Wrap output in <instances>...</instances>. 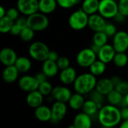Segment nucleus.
<instances>
[{
	"instance_id": "f257e3e1",
	"label": "nucleus",
	"mask_w": 128,
	"mask_h": 128,
	"mask_svg": "<svg viewBox=\"0 0 128 128\" xmlns=\"http://www.w3.org/2000/svg\"><path fill=\"white\" fill-rule=\"evenodd\" d=\"M98 120L103 127H116L122 121L120 110L117 106L110 104L104 105L98 112Z\"/></svg>"
},
{
	"instance_id": "f03ea898",
	"label": "nucleus",
	"mask_w": 128,
	"mask_h": 128,
	"mask_svg": "<svg viewBox=\"0 0 128 128\" xmlns=\"http://www.w3.org/2000/svg\"><path fill=\"white\" fill-rule=\"evenodd\" d=\"M92 73H84L77 76L74 82V89L75 92L83 95L89 94L95 89L98 80Z\"/></svg>"
},
{
	"instance_id": "7ed1b4c3",
	"label": "nucleus",
	"mask_w": 128,
	"mask_h": 128,
	"mask_svg": "<svg viewBox=\"0 0 128 128\" xmlns=\"http://www.w3.org/2000/svg\"><path fill=\"white\" fill-rule=\"evenodd\" d=\"M89 15L86 14L82 8L73 12L68 19L69 26L76 31H80L88 26Z\"/></svg>"
},
{
	"instance_id": "20e7f679",
	"label": "nucleus",
	"mask_w": 128,
	"mask_h": 128,
	"mask_svg": "<svg viewBox=\"0 0 128 128\" xmlns=\"http://www.w3.org/2000/svg\"><path fill=\"white\" fill-rule=\"evenodd\" d=\"M50 49L48 46L41 41L32 43L28 48V54L32 58L38 62H44L48 58Z\"/></svg>"
},
{
	"instance_id": "39448f33",
	"label": "nucleus",
	"mask_w": 128,
	"mask_h": 128,
	"mask_svg": "<svg viewBox=\"0 0 128 128\" xmlns=\"http://www.w3.org/2000/svg\"><path fill=\"white\" fill-rule=\"evenodd\" d=\"M28 26L34 32H41L49 26V19L46 14L41 12H36L27 17Z\"/></svg>"
},
{
	"instance_id": "423d86ee",
	"label": "nucleus",
	"mask_w": 128,
	"mask_h": 128,
	"mask_svg": "<svg viewBox=\"0 0 128 128\" xmlns=\"http://www.w3.org/2000/svg\"><path fill=\"white\" fill-rule=\"evenodd\" d=\"M118 12V3L115 0H100L98 14L105 19H112Z\"/></svg>"
},
{
	"instance_id": "0eeeda50",
	"label": "nucleus",
	"mask_w": 128,
	"mask_h": 128,
	"mask_svg": "<svg viewBox=\"0 0 128 128\" xmlns=\"http://www.w3.org/2000/svg\"><path fill=\"white\" fill-rule=\"evenodd\" d=\"M97 53L91 48L81 50L76 55V61L79 66L82 68H89L91 64L97 59Z\"/></svg>"
},
{
	"instance_id": "6e6552de",
	"label": "nucleus",
	"mask_w": 128,
	"mask_h": 128,
	"mask_svg": "<svg viewBox=\"0 0 128 128\" xmlns=\"http://www.w3.org/2000/svg\"><path fill=\"white\" fill-rule=\"evenodd\" d=\"M16 8L20 14L28 16L39 11V0H17Z\"/></svg>"
},
{
	"instance_id": "1a4fd4ad",
	"label": "nucleus",
	"mask_w": 128,
	"mask_h": 128,
	"mask_svg": "<svg viewBox=\"0 0 128 128\" xmlns=\"http://www.w3.org/2000/svg\"><path fill=\"white\" fill-rule=\"evenodd\" d=\"M52 118L50 122L52 123H58L61 122L66 116L68 111V106L66 103L61 101H55L52 107Z\"/></svg>"
},
{
	"instance_id": "9d476101",
	"label": "nucleus",
	"mask_w": 128,
	"mask_h": 128,
	"mask_svg": "<svg viewBox=\"0 0 128 128\" xmlns=\"http://www.w3.org/2000/svg\"><path fill=\"white\" fill-rule=\"evenodd\" d=\"M18 85L20 88L23 92H30L38 90L40 83L34 76L24 75L19 80Z\"/></svg>"
},
{
	"instance_id": "9b49d317",
	"label": "nucleus",
	"mask_w": 128,
	"mask_h": 128,
	"mask_svg": "<svg viewBox=\"0 0 128 128\" xmlns=\"http://www.w3.org/2000/svg\"><path fill=\"white\" fill-rule=\"evenodd\" d=\"M112 46L116 52H126L128 49V33L125 31H118L113 36Z\"/></svg>"
},
{
	"instance_id": "f8f14e48",
	"label": "nucleus",
	"mask_w": 128,
	"mask_h": 128,
	"mask_svg": "<svg viewBox=\"0 0 128 128\" xmlns=\"http://www.w3.org/2000/svg\"><path fill=\"white\" fill-rule=\"evenodd\" d=\"M105 18L100 14H94L89 16L88 26L94 32H104L106 26Z\"/></svg>"
},
{
	"instance_id": "ddd939ff",
	"label": "nucleus",
	"mask_w": 128,
	"mask_h": 128,
	"mask_svg": "<svg viewBox=\"0 0 128 128\" xmlns=\"http://www.w3.org/2000/svg\"><path fill=\"white\" fill-rule=\"evenodd\" d=\"M50 95L56 101L68 103L72 95V93L68 87L58 86L53 88Z\"/></svg>"
},
{
	"instance_id": "4468645a",
	"label": "nucleus",
	"mask_w": 128,
	"mask_h": 128,
	"mask_svg": "<svg viewBox=\"0 0 128 128\" xmlns=\"http://www.w3.org/2000/svg\"><path fill=\"white\" fill-rule=\"evenodd\" d=\"M116 53V51L114 46H112V44L111 45V44H106L104 46L100 47L98 53V58L103 62L106 64H109L113 61Z\"/></svg>"
},
{
	"instance_id": "2eb2a0df",
	"label": "nucleus",
	"mask_w": 128,
	"mask_h": 128,
	"mask_svg": "<svg viewBox=\"0 0 128 128\" xmlns=\"http://www.w3.org/2000/svg\"><path fill=\"white\" fill-rule=\"evenodd\" d=\"M18 58L16 52L10 47H4L0 51V61L4 66L13 65Z\"/></svg>"
},
{
	"instance_id": "dca6fc26",
	"label": "nucleus",
	"mask_w": 128,
	"mask_h": 128,
	"mask_svg": "<svg viewBox=\"0 0 128 128\" xmlns=\"http://www.w3.org/2000/svg\"><path fill=\"white\" fill-rule=\"evenodd\" d=\"M77 77L76 70L73 67H68L61 70L59 74V80L65 86L74 84V81Z\"/></svg>"
},
{
	"instance_id": "f3484780",
	"label": "nucleus",
	"mask_w": 128,
	"mask_h": 128,
	"mask_svg": "<svg viewBox=\"0 0 128 128\" xmlns=\"http://www.w3.org/2000/svg\"><path fill=\"white\" fill-rule=\"evenodd\" d=\"M44 95L38 91L34 90L30 92H28L26 96V103L28 106L33 109H36L43 104L44 102Z\"/></svg>"
},
{
	"instance_id": "a211bd4d",
	"label": "nucleus",
	"mask_w": 128,
	"mask_h": 128,
	"mask_svg": "<svg viewBox=\"0 0 128 128\" xmlns=\"http://www.w3.org/2000/svg\"><path fill=\"white\" fill-rule=\"evenodd\" d=\"M115 88V85L113 84L111 78H102L98 80L95 89L100 94L106 96L110 92Z\"/></svg>"
},
{
	"instance_id": "6ab92c4d",
	"label": "nucleus",
	"mask_w": 128,
	"mask_h": 128,
	"mask_svg": "<svg viewBox=\"0 0 128 128\" xmlns=\"http://www.w3.org/2000/svg\"><path fill=\"white\" fill-rule=\"evenodd\" d=\"M92 125V116L82 112L78 113L74 119V126L75 128H89Z\"/></svg>"
},
{
	"instance_id": "aec40b11",
	"label": "nucleus",
	"mask_w": 128,
	"mask_h": 128,
	"mask_svg": "<svg viewBox=\"0 0 128 128\" xmlns=\"http://www.w3.org/2000/svg\"><path fill=\"white\" fill-rule=\"evenodd\" d=\"M19 74L20 72L14 64L5 66L2 72L3 80L7 83H13L17 80Z\"/></svg>"
},
{
	"instance_id": "412c9836",
	"label": "nucleus",
	"mask_w": 128,
	"mask_h": 128,
	"mask_svg": "<svg viewBox=\"0 0 128 128\" xmlns=\"http://www.w3.org/2000/svg\"><path fill=\"white\" fill-rule=\"evenodd\" d=\"M34 116L35 118L42 122H50L52 118V111L51 108L46 105H40L37 107L34 110Z\"/></svg>"
},
{
	"instance_id": "4be33fe9",
	"label": "nucleus",
	"mask_w": 128,
	"mask_h": 128,
	"mask_svg": "<svg viewBox=\"0 0 128 128\" xmlns=\"http://www.w3.org/2000/svg\"><path fill=\"white\" fill-rule=\"evenodd\" d=\"M59 68L56 62L50 59H46L42 64V71L48 76V78L53 77L57 75Z\"/></svg>"
},
{
	"instance_id": "5701e85b",
	"label": "nucleus",
	"mask_w": 128,
	"mask_h": 128,
	"mask_svg": "<svg viewBox=\"0 0 128 128\" xmlns=\"http://www.w3.org/2000/svg\"><path fill=\"white\" fill-rule=\"evenodd\" d=\"M85 101L86 100L84 98V95L76 92L74 94H72L68 104L70 108H71L72 110H82Z\"/></svg>"
},
{
	"instance_id": "b1692460",
	"label": "nucleus",
	"mask_w": 128,
	"mask_h": 128,
	"mask_svg": "<svg viewBox=\"0 0 128 128\" xmlns=\"http://www.w3.org/2000/svg\"><path fill=\"white\" fill-rule=\"evenodd\" d=\"M58 5L56 0H39V11L49 14L52 13Z\"/></svg>"
},
{
	"instance_id": "393cba45",
	"label": "nucleus",
	"mask_w": 128,
	"mask_h": 128,
	"mask_svg": "<svg viewBox=\"0 0 128 128\" xmlns=\"http://www.w3.org/2000/svg\"><path fill=\"white\" fill-rule=\"evenodd\" d=\"M20 73H26L32 68L31 60L26 56H19L14 64Z\"/></svg>"
},
{
	"instance_id": "a878e982",
	"label": "nucleus",
	"mask_w": 128,
	"mask_h": 128,
	"mask_svg": "<svg viewBox=\"0 0 128 128\" xmlns=\"http://www.w3.org/2000/svg\"><path fill=\"white\" fill-rule=\"evenodd\" d=\"M100 0H83L82 9L89 16L98 12Z\"/></svg>"
},
{
	"instance_id": "bb28decb",
	"label": "nucleus",
	"mask_w": 128,
	"mask_h": 128,
	"mask_svg": "<svg viewBox=\"0 0 128 128\" xmlns=\"http://www.w3.org/2000/svg\"><path fill=\"white\" fill-rule=\"evenodd\" d=\"M99 110H100V108H99L98 104L95 101H94L93 100L89 98L88 100L85 101L83 106L82 108V112L88 114L90 116H93L96 113L98 112Z\"/></svg>"
},
{
	"instance_id": "cd10ccee",
	"label": "nucleus",
	"mask_w": 128,
	"mask_h": 128,
	"mask_svg": "<svg viewBox=\"0 0 128 128\" xmlns=\"http://www.w3.org/2000/svg\"><path fill=\"white\" fill-rule=\"evenodd\" d=\"M106 67V63L103 62L100 59H96L89 67L90 73H92L95 76H99L105 72Z\"/></svg>"
},
{
	"instance_id": "c85d7f7f",
	"label": "nucleus",
	"mask_w": 128,
	"mask_h": 128,
	"mask_svg": "<svg viewBox=\"0 0 128 128\" xmlns=\"http://www.w3.org/2000/svg\"><path fill=\"white\" fill-rule=\"evenodd\" d=\"M106 97V100L108 101V103L110 104L119 106V105L121 104L124 95H123L119 92H118L116 88H114Z\"/></svg>"
},
{
	"instance_id": "c756f323",
	"label": "nucleus",
	"mask_w": 128,
	"mask_h": 128,
	"mask_svg": "<svg viewBox=\"0 0 128 128\" xmlns=\"http://www.w3.org/2000/svg\"><path fill=\"white\" fill-rule=\"evenodd\" d=\"M14 20H13L8 16H4L0 18V32L2 34L10 32L11 28L14 24Z\"/></svg>"
},
{
	"instance_id": "7c9ffc66",
	"label": "nucleus",
	"mask_w": 128,
	"mask_h": 128,
	"mask_svg": "<svg viewBox=\"0 0 128 128\" xmlns=\"http://www.w3.org/2000/svg\"><path fill=\"white\" fill-rule=\"evenodd\" d=\"M109 36L104 32H97L92 38V43L98 46H103L108 42Z\"/></svg>"
},
{
	"instance_id": "2f4dec72",
	"label": "nucleus",
	"mask_w": 128,
	"mask_h": 128,
	"mask_svg": "<svg viewBox=\"0 0 128 128\" xmlns=\"http://www.w3.org/2000/svg\"><path fill=\"white\" fill-rule=\"evenodd\" d=\"M112 62L118 68L126 66L128 63V56L126 52H116Z\"/></svg>"
},
{
	"instance_id": "473e14b6",
	"label": "nucleus",
	"mask_w": 128,
	"mask_h": 128,
	"mask_svg": "<svg viewBox=\"0 0 128 128\" xmlns=\"http://www.w3.org/2000/svg\"><path fill=\"white\" fill-rule=\"evenodd\" d=\"M34 32H35L32 28L27 26V27L22 29L19 36L22 40H23L25 42H28V41H31L34 38Z\"/></svg>"
},
{
	"instance_id": "72a5a7b5",
	"label": "nucleus",
	"mask_w": 128,
	"mask_h": 128,
	"mask_svg": "<svg viewBox=\"0 0 128 128\" xmlns=\"http://www.w3.org/2000/svg\"><path fill=\"white\" fill-rule=\"evenodd\" d=\"M53 87L52 86V84L48 81H45L41 83H40L39 87H38V91L44 95V96H49L51 94L52 92Z\"/></svg>"
},
{
	"instance_id": "f704fd0d",
	"label": "nucleus",
	"mask_w": 128,
	"mask_h": 128,
	"mask_svg": "<svg viewBox=\"0 0 128 128\" xmlns=\"http://www.w3.org/2000/svg\"><path fill=\"white\" fill-rule=\"evenodd\" d=\"M104 97H105V95L100 94L96 89H94L92 92H91L89 93V98H90V99H92L94 101H95L98 104V106H99L100 109L104 106L103 104H104Z\"/></svg>"
},
{
	"instance_id": "c9c22d12",
	"label": "nucleus",
	"mask_w": 128,
	"mask_h": 128,
	"mask_svg": "<svg viewBox=\"0 0 128 128\" xmlns=\"http://www.w3.org/2000/svg\"><path fill=\"white\" fill-rule=\"evenodd\" d=\"M58 5L62 8L68 9L75 6L80 0H56Z\"/></svg>"
},
{
	"instance_id": "e433bc0d",
	"label": "nucleus",
	"mask_w": 128,
	"mask_h": 128,
	"mask_svg": "<svg viewBox=\"0 0 128 128\" xmlns=\"http://www.w3.org/2000/svg\"><path fill=\"white\" fill-rule=\"evenodd\" d=\"M56 63L59 70H61L70 67V61L66 56H59L58 59L56 61Z\"/></svg>"
},
{
	"instance_id": "4c0bfd02",
	"label": "nucleus",
	"mask_w": 128,
	"mask_h": 128,
	"mask_svg": "<svg viewBox=\"0 0 128 128\" xmlns=\"http://www.w3.org/2000/svg\"><path fill=\"white\" fill-rule=\"evenodd\" d=\"M118 11L126 17L128 16V0H119L118 2Z\"/></svg>"
},
{
	"instance_id": "58836bf2",
	"label": "nucleus",
	"mask_w": 128,
	"mask_h": 128,
	"mask_svg": "<svg viewBox=\"0 0 128 128\" xmlns=\"http://www.w3.org/2000/svg\"><path fill=\"white\" fill-rule=\"evenodd\" d=\"M115 88L123 95H126L128 93V82L122 80L118 85L115 86Z\"/></svg>"
},
{
	"instance_id": "ea45409f",
	"label": "nucleus",
	"mask_w": 128,
	"mask_h": 128,
	"mask_svg": "<svg viewBox=\"0 0 128 128\" xmlns=\"http://www.w3.org/2000/svg\"><path fill=\"white\" fill-rule=\"evenodd\" d=\"M19 14L20 11L17 8H10L6 10V16H8L14 21L20 17Z\"/></svg>"
},
{
	"instance_id": "a19ab883",
	"label": "nucleus",
	"mask_w": 128,
	"mask_h": 128,
	"mask_svg": "<svg viewBox=\"0 0 128 128\" xmlns=\"http://www.w3.org/2000/svg\"><path fill=\"white\" fill-rule=\"evenodd\" d=\"M109 37H113L116 32H117V29H116V27L115 26L114 24L112 23H110V22H107L106 23V26L105 27V29L104 31Z\"/></svg>"
},
{
	"instance_id": "79ce46f5",
	"label": "nucleus",
	"mask_w": 128,
	"mask_h": 128,
	"mask_svg": "<svg viewBox=\"0 0 128 128\" xmlns=\"http://www.w3.org/2000/svg\"><path fill=\"white\" fill-rule=\"evenodd\" d=\"M15 23H16L22 29L28 26L27 18H24V17H19L17 20H15Z\"/></svg>"
},
{
	"instance_id": "37998d69",
	"label": "nucleus",
	"mask_w": 128,
	"mask_h": 128,
	"mask_svg": "<svg viewBox=\"0 0 128 128\" xmlns=\"http://www.w3.org/2000/svg\"><path fill=\"white\" fill-rule=\"evenodd\" d=\"M34 76L36 77V79L38 80V81L39 82V83H41V82H45V81H46L47 79H48V76H47L42 70H41L40 72L37 73V74L34 75Z\"/></svg>"
},
{
	"instance_id": "c03bdc74",
	"label": "nucleus",
	"mask_w": 128,
	"mask_h": 128,
	"mask_svg": "<svg viewBox=\"0 0 128 128\" xmlns=\"http://www.w3.org/2000/svg\"><path fill=\"white\" fill-rule=\"evenodd\" d=\"M21 31H22V28H21L16 23H15V22H14V24L13 27L11 28L10 33L12 35L17 36V35H20Z\"/></svg>"
},
{
	"instance_id": "a18cd8bd",
	"label": "nucleus",
	"mask_w": 128,
	"mask_h": 128,
	"mask_svg": "<svg viewBox=\"0 0 128 128\" xmlns=\"http://www.w3.org/2000/svg\"><path fill=\"white\" fill-rule=\"evenodd\" d=\"M120 112L122 116V119L123 120H127L128 119V106H124L120 109Z\"/></svg>"
},
{
	"instance_id": "49530a36",
	"label": "nucleus",
	"mask_w": 128,
	"mask_h": 128,
	"mask_svg": "<svg viewBox=\"0 0 128 128\" xmlns=\"http://www.w3.org/2000/svg\"><path fill=\"white\" fill-rule=\"evenodd\" d=\"M58 58H59V56H58V54L56 51H54V50H50V52L48 54V58H47L48 59L56 62L58 59Z\"/></svg>"
},
{
	"instance_id": "de8ad7c7",
	"label": "nucleus",
	"mask_w": 128,
	"mask_h": 128,
	"mask_svg": "<svg viewBox=\"0 0 128 128\" xmlns=\"http://www.w3.org/2000/svg\"><path fill=\"white\" fill-rule=\"evenodd\" d=\"M125 18H126V16H124V15H123L122 13H120L119 11L116 14V15L114 16V20H115V21L116 22H124V20H125Z\"/></svg>"
},
{
	"instance_id": "09e8293b",
	"label": "nucleus",
	"mask_w": 128,
	"mask_h": 128,
	"mask_svg": "<svg viewBox=\"0 0 128 128\" xmlns=\"http://www.w3.org/2000/svg\"><path fill=\"white\" fill-rule=\"evenodd\" d=\"M111 80H112L113 84L115 85V86H116V85H118V84L122 80L121 79V77H119V76H112V77L111 78Z\"/></svg>"
},
{
	"instance_id": "8fccbe9b",
	"label": "nucleus",
	"mask_w": 128,
	"mask_h": 128,
	"mask_svg": "<svg viewBox=\"0 0 128 128\" xmlns=\"http://www.w3.org/2000/svg\"><path fill=\"white\" fill-rule=\"evenodd\" d=\"M96 53H97V55H98V52H99V50H100V46H97V45H95V44H94L93 43H92V46H90Z\"/></svg>"
},
{
	"instance_id": "3c124183",
	"label": "nucleus",
	"mask_w": 128,
	"mask_h": 128,
	"mask_svg": "<svg viewBox=\"0 0 128 128\" xmlns=\"http://www.w3.org/2000/svg\"><path fill=\"white\" fill-rule=\"evenodd\" d=\"M6 16V10L3 6H0V18Z\"/></svg>"
},
{
	"instance_id": "603ef678",
	"label": "nucleus",
	"mask_w": 128,
	"mask_h": 128,
	"mask_svg": "<svg viewBox=\"0 0 128 128\" xmlns=\"http://www.w3.org/2000/svg\"><path fill=\"white\" fill-rule=\"evenodd\" d=\"M121 128H128V119L127 120H123L122 122V124H120Z\"/></svg>"
},
{
	"instance_id": "864d4df0",
	"label": "nucleus",
	"mask_w": 128,
	"mask_h": 128,
	"mask_svg": "<svg viewBox=\"0 0 128 128\" xmlns=\"http://www.w3.org/2000/svg\"><path fill=\"white\" fill-rule=\"evenodd\" d=\"M124 98H125V100H126V103H127V106H128V93L126 94V95H124Z\"/></svg>"
}]
</instances>
